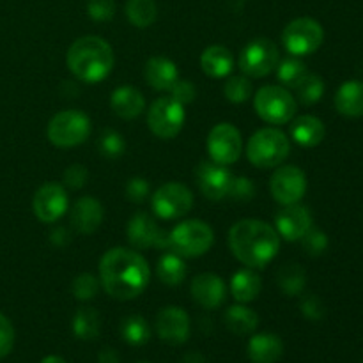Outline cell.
<instances>
[{
  "label": "cell",
  "mask_w": 363,
  "mask_h": 363,
  "mask_svg": "<svg viewBox=\"0 0 363 363\" xmlns=\"http://www.w3.org/2000/svg\"><path fill=\"white\" fill-rule=\"evenodd\" d=\"M151 279V269L138 252L117 247L106 252L99 262L103 289L116 300H133L144 293Z\"/></svg>",
  "instance_id": "1"
},
{
  "label": "cell",
  "mask_w": 363,
  "mask_h": 363,
  "mask_svg": "<svg viewBox=\"0 0 363 363\" xmlns=\"http://www.w3.org/2000/svg\"><path fill=\"white\" fill-rule=\"evenodd\" d=\"M229 247L238 261L252 269H261L275 259L280 236L262 220H240L229 230Z\"/></svg>",
  "instance_id": "2"
},
{
  "label": "cell",
  "mask_w": 363,
  "mask_h": 363,
  "mask_svg": "<svg viewBox=\"0 0 363 363\" xmlns=\"http://www.w3.org/2000/svg\"><path fill=\"white\" fill-rule=\"evenodd\" d=\"M67 67L85 84H98L105 80L113 67L112 46L98 35H85L77 39L67 50Z\"/></svg>",
  "instance_id": "3"
},
{
  "label": "cell",
  "mask_w": 363,
  "mask_h": 363,
  "mask_svg": "<svg viewBox=\"0 0 363 363\" xmlns=\"http://www.w3.org/2000/svg\"><path fill=\"white\" fill-rule=\"evenodd\" d=\"M291 142L284 131L277 128H262L255 131L247 145V156L257 169L279 167L289 156Z\"/></svg>",
  "instance_id": "4"
},
{
  "label": "cell",
  "mask_w": 363,
  "mask_h": 363,
  "mask_svg": "<svg viewBox=\"0 0 363 363\" xmlns=\"http://www.w3.org/2000/svg\"><path fill=\"white\" fill-rule=\"evenodd\" d=\"M48 140L57 147H74L91 135V121L80 110H62L48 123Z\"/></svg>",
  "instance_id": "5"
},
{
  "label": "cell",
  "mask_w": 363,
  "mask_h": 363,
  "mask_svg": "<svg viewBox=\"0 0 363 363\" xmlns=\"http://www.w3.org/2000/svg\"><path fill=\"white\" fill-rule=\"evenodd\" d=\"M213 229L202 220H186L170 233V247L181 257H201L213 247Z\"/></svg>",
  "instance_id": "6"
},
{
  "label": "cell",
  "mask_w": 363,
  "mask_h": 363,
  "mask_svg": "<svg viewBox=\"0 0 363 363\" xmlns=\"http://www.w3.org/2000/svg\"><path fill=\"white\" fill-rule=\"evenodd\" d=\"M255 112L269 124H286L296 113V99L282 85H266L254 98Z\"/></svg>",
  "instance_id": "7"
},
{
  "label": "cell",
  "mask_w": 363,
  "mask_h": 363,
  "mask_svg": "<svg viewBox=\"0 0 363 363\" xmlns=\"http://www.w3.org/2000/svg\"><path fill=\"white\" fill-rule=\"evenodd\" d=\"M325 39L321 23L314 18H296L286 25L282 32V43L294 57H303L314 53Z\"/></svg>",
  "instance_id": "8"
},
{
  "label": "cell",
  "mask_w": 363,
  "mask_h": 363,
  "mask_svg": "<svg viewBox=\"0 0 363 363\" xmlns=\"http://www.w3.org/2000/svg\"><path fill=\"white\" fill-rule=\"evenodd\" d=\"M279 60V48L272 39L255 38L240 53V69L248 78H262L275 69Z\"/></svg>",
  "instance_id": "9"
},
{
  "label": "cell",
  "mask_w": 363,
  "mask_h": 363,
  "mask_svg": "<svg viewBox=\"0 0 363 363\" xmlns=\"http://www.w3.org/2000/svg\"><path fill=\"white\" fill-rule=\"evenodd\" d=\"M147 124L149 130L158 138H163V140L174 138L183 130L184 105L176 101L172 96L158 98L149 108Z\"/></svg>",
  "instance_id": "10"
},
{
  "label": "cell",
  "mask_w": 363,
  "mask_h": 363,
  "mask_svg": "<svg viewBox=\"0 0 363 363\" xmlns=\"http://www.w3.org/2000/svg\"><path fill=\"white\" fill-rule=\"evenodd\" d=\"M194 194L181 183H167L152 195V211L163 220H176L190 213Z\"/></svg>",
  "instance_id": "11"
},
{
  "label": "cell",
  "mask_w": 363,
  "mask_h": 363,
  "mask_svg": "<svg viewBox=\"0 0 363 363\" xmlns=\"http://www.w3.org/2000/svg\"><path fill=\"white\" fill-rule=\"evenodd\" d=\"M208 152L220 165H233L241 156V133L229 123H220L209 131Z\"/></svg>",
  "instance_id": "12"
},
{
  "label": "cell",
  "mask_w": 363,
  "mask_h": 363,
  "mask_svg": "<svg viewBox=\"0 0 363 363\" xmlns=\"http://www.w3.org/2000/svg\"><path fill=\"white\" fill-rule=\"evenodd\" d=\"M269 190L279 204H298L307 191V177L303 170L294 165L280 167L272 176Z\"/></svg>",
  "instance_id": "13"
},
{
  "label": "cell",
  "mask_w": 363,
  "mask_h": 363,
  "mask_svg": "<svg viewBox=\"0 0 363 363\" xmlns=\"http://www.w3.org/2000/svg\"><path fill=\"white\" fill-rule=\"evenodd\" d=\"M128 241L138 250L145 248H169L170 247V233L160 229L155 220L147 213H137L128 223Z\"/></svg>",
  "instance_id": "14"
},
{
  "label": "cell",
  "mask_w": 363,
  "mask_h": 363,
  "mask_svg": "<svg viewBox=\"0 0 363 363\" xmlns=\"http://www.w3.org/2000/svg\"><path fill=\"white\" fill-rule=\"evenodd\" d=\"M233 174L225 165L215 162H202L195 170V179L202 194L211 201H222L229 195Z\"/></svg>",
  "instance_id": "15"
},
{
  "label": "cell",
  "mask_w": 363,
  "mask_h": 363,
  "mask_svg": "<svg viewBox=\"0 0 363 363\" xmlns=\"http://www.w3.org/2000/svg\"><path fill=\"white\" fill-rule=\"evenodd\" d=\"M34 215L43 223H53L67 211V195L60 184L48 183L39 188L34 195Z\"/></svg>",
  "instance_id": "16"
},
{
  "label": "cell",
  "mask_w": 363,
  "mask_h": 363,
  "mask_svg": "<svg viewBox=\"0 0 363 363\" xmlns=\"http://www.w3.org/2000/svg\"><path fill=\"white\" fill-rule=\"evenodd\" d=\"M156 333L165 342L183 344L190 337V318L179 307H165L156 318Z\"/></svg>",
  "instance_id": "17"
},
{
  "label": "cell",
  "mask_w": 363,
  "mask_h": 363,
  "mask_svg": "<svg viewBox=\"0 0 363 363\" xmlns=\"http://www.w3.org/2000/svg\"><path fill=\"white\" fill-rule=\"evenodd\" d=\"M277 233L286 241H298L312 227V215L305 206L289 204L275 216Z\"/></svg>",
  "instance_id": "18"
},
{
  "label": "cell",
  "mask_w": 363,
  "mask_h": 363,
  "mask_svg": "<svg viewBox=\"0 0 363 363\" xmlns=\"http://www.w3.org/2000/svg\"><path fill=\"white\" fill-rule=\"evenodd\" d=\"M227 287L223 280L215 273H201L191 282V298L197 301L201 307L218 308L225 301Z\"/></svg>",
  "instance_id": "19"
},
{
  "label": "cell",
  "mask_w": 363,
  "mask_h": 363,
  "mask_svg": "<svg viewBox=\"0 0 363 363\" xmlns=\"http://www.w3.org/2000/svg\"><path fill=\"white\" fill-rule=\"evenodd\" d=\"M71 227L77 230L78 234H89L96 233L103 222V206L101 202L96 201L92 197H82L74 202L73 209H71Z\"/></svg>",
  "instance_id": "20"
},
{
  "label": "cell",
  "mask_w": 363,
  "mask_h": 363,
  "mask_svg": "<svg viewBox=\"0 0 363 363\" xmlns=\"http://www.w3.org/2000/svg\"><path fill=\"white\" fill-rule=\"evenodd\" d=\"M145 82L151 85L156 91H170L174 84L177 82L179 74H177L176 64L167 57H151L145 64L144 69Z\"/></svg>",
  "instance_id": "21"
},
{
  "label": "cell",
  "mask_w": 363,
  "mask_h": 363,
  "mask_svg": "<svg viewBox=\"0 0 363 363\" xmlns=\"http://www.w3.org/2000/svg\"><path fill=\"white\" fill-rule=\"evenodd\" d=\"M112 110L121 119H135L145 108V99L142 92L135 87H119L110 98Z\"/></svg>",
  "instance_id": "22"
},
{
  "label": "cell",
  "mask_w": 363,
  "mask_h": 363,
  "mask_svg": "<svg viewBox=\"0 0 363 363\" xmlns=\"http://www.w3.org/2000/svg\"><path fill=\"white\" fill-rule=\"evenodd\" d=\"M325 124L314 116H300L291 124V137L303 147H315L325 138Z\"/></svg>",
  "instance_id": "23"
},
{
  "label": "cell",
  "mask_w": 363,
  "mask_h": 363,
  "mask_svg": "<svg viewBox=\"0 0 363 363\" xmlns=\"http://www.w3.org/2000/svg\"><path fill=\"white\" fill-rule=\"evenodd\" d=\"M284 353L280 337L273 333H259L248 342V358L254 363H275Z\"/></svg>",
  "instance_id": "24"
},
{
  "label": "cell",
  "mask_w": 363,
  "mask_h": 363,
  "mask_svg": "<svg viewBox=\"0 0 363 363\" xmlns=\"http://www.w3.org/2000/svg\"><path fill=\"white\" fill-rule=\"evenodd\" d=\"M201 66L208 77L223 78L233 71L234 55L229 48L220 45H213L206 48L201 55Z\"/></svg>",
  "instance_id": "25"
},
{
  "label": "cell",
  "mask_w": 363,
  "mask_h": 363,
  "mask_svg": "<svg viewBox=\"0 0 363 363\" xmlns=\"http://www.w3.org/2000/svg\"><path fill=\"white\" fill-rule=\"evenodd\" d=\"M335 106L346 117L363 116V82L350 80L335 94Z\"/></svg>",
  "instance_id": "26"
},
{
  "label": "cell",
  "mask_w": 363,
  "mask_h": 363,
  "mask_svg": "<svg viewBox=\"0 0 363 363\" xmlns=\"http://www.w3.org/2000/svg\"><path fill=\"white\" fill-rule=\"evenodd\" d=\"M262 289L261 277L254 272L252 268L241 269V272L234 273L233 280H230V291H233L234 300L240 303H248L254 301L259 296Z\"/></svg>",
  "instance_id": "27"
},
{
  "label": "cell",
  "mask_w": 363,
  "mask_h": 363,
  "mask_svg": "<svg viewBox=\"0 0 363 363\" xmlns=\"http://www.w3.org/2000/svg\"><path fill=\"white\" fill-rule=\"evenodd\" d=\"M223 321H225L227 328L236 335H248L257 330L259 315L245 305H234V307L227 308Z\"/></svg>",
  "instance_id": "28"
},
{
  "label": "cell",
  "mask_w": 363,
  "mask_h": 363,
  "mask_svg": "<svg viewBox=\"0 0 363 363\" xmlns=\"http://www.w3.org/2000/svg\"><path fill=\"white\" fill-rule=\"evenodd\" d=\"M277 282L287 296H300L307 286V273L298 262H287L277 273Z\"/></svg>",
  "instance_id": "29"
},
{
  "label": "cell",
  "mask_w": 363,
  "mask_h": 363,
  "mask_svg": "<svg viewBox=\"0 0 363 363\" xmlns=\"http://www.w3.org/2000/svg\"><path fill=\"white\" fill-rule=\"evenodd\" d=\"M156 273H158V279L167 286H179L186 277V264L179 254L169 250L160 259Z\"/></svg>",
  "instance_id": "30"
},
{
  "label": "cell",
  "mask_w": 363,
  "mask_h": 363,
  "mask_svg": "<svg viewBox=\"0 0 363 363\" xmlns=\"http://www.w3.org/2000/svg\"><path fill=\"white\" fill-rule=\"evenodd\" d=\"M99 330H101V318L99 312L92 307H82L74 314L73 332L82 340L98 339Z\"/></svg>",
  "instance_id": "31"
},
{
  "label": "cell",
  "mask_w": 363,
  "mask_h": 363,
  "mask_svg": "<svg viewBox=\"0 0 363 363\" xmlns=\"http://www.w3.org/2000/svg\"><path fill=\"white\" fill-rule=\"evenodd\" d=\"M126 14L135 27L145 28L156 21L158 7L155 0H128Z\"/></svg>",
  "instance_id": "32"
},
{
  "label": "cell",
  "mask_w": 363,
  "mask_h": 363,
  "mask_svg": "<svg viewBox=\"0 0 363 363\" xmlns=\"http://www.w3.org/2000/svg\"><path fill=\"white\" fill-rule=\"evenodd\" d=\"M121 333L130 346H144L151 339V326L142 315H130L123 321Z\"/></svg>",
  "instance_id": "33"
},
{
  "label": "cell",
  "mask_w": 363,
  "mask_h": 363,
  "mask_svg": "<svg viewBox=\"0 0 363 363\" xmlns=\"http://www.w3.org/2000/svg\"><path fill=\"white\" fill-rule=\"evenodd\" d=\"M294 91L303 105H314L325 94V82L319 74L305 73L303 78L294 85Z\"/></svg>",
  "instance_id": "34"
},
{
  "label": "cell",
  "mask_w": 363,
  "mask_h": 363,
  "mask_svg": "<svg viewBox=\"0 0 363 363\" xmlns=\"http://www.w3.org/2000/svg\"><path fill=\"white\" fill-rule=\"evenodd\" d=\"M277 78H279L280 85L282 87H291L294 89V85L303 78V74L307 73V67L296 57H287V59L279 60L277 64Z\"/></svg>",
  "instance_id": "35"
},
{
  "label": "cell",
  "mask_w": 363,
  "mask_h": 363,
  "mask_svg": "<svg viewBox=\"0 0 363 363\" xmlns=\"http://www.w3.org/2000/svg\"><path fill=\"white\" fill-rule=\"evenodd\" d=\"M98 149L105 158L116 160L124 155L126 142H124L123 135L117 133L116 130H103L98 138Z\"/></svg>",
  "instance_id": "36"
},
{
  "label": "cell",
  "mask_w": 363,
  "mask_h": 363,
  "mask_svg": "<svg viewBox=\"0 0 363 363\" xmlns=\"http://www.w3.org/2000/svg\"><path fill=\"white\" fill-rule=\"evenodd\" d=\"M252 91L254 87H252L248 77H233L223 85V94L230 103H245L247 99H250Z\"/></svg>",
  "instance_id": "37"
},
{
  "label": "cell",
  "mask_w": 363,
  "mask_h": 363,
  "mask_svg": "<svg viewBox=\"0 0 363 363\" xmlns=\"http://www.w3.org/2000/svg\"><path fill=\"white\" fill-rule=\"evenodd\" d=\"M99 284L98 279L91 273H82L77 279L73 280V286H71V291H73L74 298L80 301H89L98 294Z\"/></svg>",
  "instance_id": "38"
},
{
  "label": "cell",
  "mask_w": 363,
  "mask_h": 363,
  "mask_svg": "<svg viewBox=\"0 0 363 363\" xmlns=\"http://www.w3.org/2000/svg\"><path fill=\"white\" fill-rule=\"evenodd\" d=\"M301 247L312 257H318V255H323L328 248V236H326L323 230L319 229H308L307 233L301 238Z\"/></svg>",
  "instance_id": "39"
},
{
  "label": "cell",
  "mask_w": 363,
  "mask_h": 363,
  "mask_svg": "<svg viewBox=\"0 0 363 363\" xmlns=\"http://www.w3.org/2000/svg\"><path fill=\"white\" fill-rule=\"evenodd\" d=\"M255 184L252 183V179L248 177L240 176V177H233V183H230L229 188V195L227 197L234 199V201H250V199L255 197Z\"/></svg>",
  "instance_id": "40"
},
{
  "label": "cell",
  "mask_w": 363,
  "mask_h": 363,
  "mask_svg": "<svg viewBox=\"0 0 363 363\" xmlns=\"http://www.w3.org/2000/svg\"><path fill=\"white\" fill-rule=\"evenodd\" d=\"M87 13L94 21H108L116 14L113 0H87Z\"/></svg>",
  "instance_id": "41"
},
{
  "label": "cell",
  "mask_w": 363,
  "mask_h": 363,
  "mask_svg": "<svg viewBox=\"0 0 363 363\" xmlns=\"http://www.w3.org/2000/svg\"><path fill=\"white\" fill-rule=\"evenodd\" d=\"M62 179H64V184H66V186L73 188V190H78V188H82L87 184L89 172L84 165H80V163H74V165L67 167V169L64 170Z\"/></svg>",
  "instance_id": "42"
},
{
  "label": "cell",
  "mask_w": 363,
  "mask_h": 363,
  "mask_svg": "<svg viewBox=\"0 0 363 363\" xmlns=\"http://www.w3.org/2000/svg\"><path fill=\"white\" fill-rule=\"evenodd\" d=\"M195 94H197V91H195V85L190 80H181V78H177L176 84L170 87V96L176 101H179L181 105H188V103L194 101Z\"/></svg>",
  "instance_id": "43"
},
{
  "label": "cell",
  "mask_w": 363,
  "mask_h": 363,
  "mask_svg": "<svg viewBox=\"0 0 363 363\" xmlns=\"http://www.w3.org/2000/svg\"><path fill=\"white\" fill-rule=\"evenodd\" d=\"M14 344V328L9 319L0 314V358L7 357L13 350Z\"/></svg>",
  "instance_id": "44"
},
{
  "label": "cell",
  "mask_w": 363,
  "mask_h": 363,
  "mask_svg": "<svg viewBox=\"0 0 363 363\" xmlns=\"http://www.w3.org/2000/svg\"><path fill=\"white\" fill-rule=\"evenodd\" d=\"M300 307L305 318L312 319V321H319V319H323V315H325V305H323V301L319 300L315 294L305 296Z\"/></svg>",
  "instance_id": "45"
},
{
  "label": "cell",
  "mask_w": 363,
  "mask_h": 363,
  "mask_svg": "<svg viewBox=\"0 0 363 363\" xmlns=\"http://www.w3.org/2000/svg\"><path fill=\"white\" fill-rule=\"evenodd\" d=\"M149 195V183L144 177H133L126 184V197L131 202H144Z\"/></svg>",
  "instance_id": "46"
},
{
  "label": "cell",
  "mask_w": 363,
  "mask_h": 363,
  "mask_svg": "<svg viewBox=\"0 0 363 363\" xmlns=\"http://www.w3.org/2000/svg\"><path fill=\"white\" fill-rule=\"evenodd\" d=\"M52 243L59 245V247H64L66 243H69V233H67L64 227H57L52 233Z\"/></svg>",
  "instance_id": "47"
},
{
  "label": "cell",
  "mask_w": 363,
  "mask_h": 363,
  "mask_svg": "<svg viewBox=\"0 0 363 363\" xmlns=\"http://www.w3.org/2000/svg\"><path fill=\"white\" fill-rule=\"evenodd\" d=\"M99 363H119V354H117L116 350L106 347L99 353Z\"/></svg>",
  "instance_id": "48"
},
{
  "label": "cell",
  "mask_w": 363,
  "mask_h": 363,
  "mask_svg": "<svg viewBox=\"0 0 363 363\" xmlns=\"http://www.w3.org/2000/svg\"><path fill=\"white\" fill-rule=\"evenodd\" d=\"M181 363H208L201 353H188Z\"/></svg>",
  "instance_id": "49"
},
{
  "label": "cell",
  "mask_w": 363,
  "mask_h": 363,
  "mask_svg": "<svg viewBox=\"0 0 363 363\" xmlns=\"http://www.w3.org/2000/svg\"><path fill=\"white\" fill-rule=\"evenodd\" d=\"M41 363H66V360H64V358H60V357H55V354H52V357L43 358Z\"/></svg>",
  "instance_id": "50"
}]
</instances>
